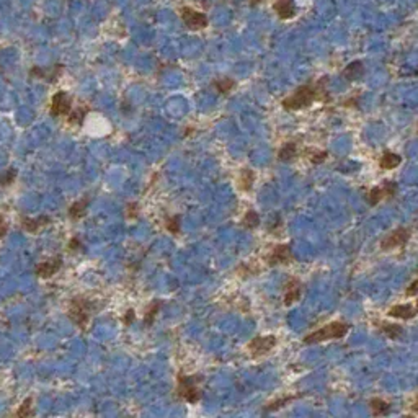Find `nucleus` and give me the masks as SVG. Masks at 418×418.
Returning <instances> with one entry per match:
<instances>
[{"instance_id":"f257e3e1","label":"nucleus","mask_w":418,"mask_h":418,"mask_svg":"<svg viewBox=\"0 0 418 418\" xmlns=\"http://www.w3.org/2000/svg\"><path fill=\"white\" fill-rule=\"evenodd\" d=\"M317 96V89L312 85H302L294 91L291 96L283 100V108L284 110H302L312 105V101Z\"/></svg>"},{"instance_id":"f03ea898","label":"nucleus","mask_w":418,"mask_h":418,"mask_svg":"<svg viewBox=\"0 0 418 418\" xmlns=\"http://www.w3.org/2000/svg\"><path fill=\"white\" fill-rule=\"evenodd\" d=\"M348 324L345 322H332L328 325H325L317 332L310 333L304 338L305 343H319V341H325V340H335V338H343V336L348 333Z\"/></svg>"},{"instance_id":"7ed1b4c3","label":"nucleus","mask_w":418,"mask_h":418,"mask_svg":"<svg viewBox=\"0 0 418 418\" xmlns=\"http://www.w3.org/2000/svg\"><path fill=\"white\" fill-rule=\"evenodd\" d=\"M90 312H91L90 300H87L85 298H74L70 300L69 319L82 330H85L90 322Z\"/></svg>"},{"instance_id":"20e7f679","label":"nucleus","mask_w":418,"mask_h":418,"mask_svg":"<svg viewBox=\"0 0 418 418\" xmlns=\"http://www.w3.org/2000/svg\"><path fill=\"white\" fill-rule=\"evenodd\" d=\"M198 379L196 377H188V376H178V397L186 400L188 404H196L201 399V390L196 387Z\"/></svg>"},{"instance_id":"39448f33","label":"nucleus","mask_w":418,"mask_h":418,"mask_svg":"<svg viewBox=\"0 0 418 418\" xmlns=\"http://www.w3.org/2000/svg\"><path fill=\"white\" fill-rule=\"evenodd\" d=\"M409 240H410V231L405 227H400V229L392 231L389 236H386L384 239H382L381 248L382 250H392V248L404 247Z\"/></svg>"},{"instance_id":"423d86ee","label":"nucleus","mask_w":418,"mask_h":418,"mask_svg":"<svg viewBox=\"0 0 418 418\" xmlns=\"http://www.w3.org/2000/svg\"><path fill=\"white\" fill-rule=\"evenodd\" d=\"M183 23L186 25L190 30H205L208 27V18L205 13L193 10L190 7H183L180 10Z\"/></svg>"},{"instance_id":"0eeeda50","label":"nucleus","mask_w":418,"mask_h":418,"mask_svg":"<svg viewBox=\"0 0 418 418\" xmlns=\"http://www.w3.org/2000/svg\"><path fill=\"white\" fill-rule=\"evenodd\" d=\"M274 346H276V336H257L248 343V350H250L252 356H262L269 353Z\"/></svg>"},{"instance_id":"6e6552de","label":"nucleus","mask_w":418,"mask_h":418,"mask_svg":"<svg viewBox=\"0 0 418 418\" xmlns=\"http://www.w3.org/2000/svg\"><path fill=\"white\" fill-rule=\"evenodd\" d=\"M70 108H72V101H70V96L65 91H58V93L53 95V100H51V115L53 116L69 115Z\"/></svg>"},{"instance_id":"1a4fd4ad","label":"nucleus","mask_w":418,"mask_h":418,"mask_svg":"<svg viewBox=\"0 0 418 418\" xmlns=\"http://www.w3.org/2000/svg\"><path fill=\"white\" fill-rule=\"evenodd\" d=\"M394 193H395V185L392 181H386L382 186H374L373 190L369 191L368 201H369V205L376 206L377 203L384 200L386 196H394Z\"/></svg>"},{"instance_id":"9d476101","label":"nucleus","mask_w":418,"mask_h":418,"mask_svg":"<svg viewBox=\"0 0 418 418\" xmlns=\"http://www.w3.org/2000/svg\"><path fill=\"white\" fill-rule=\"evenodd\" d=\"M62 267V257H54V258H49L46 262L39 263L36 267V274L41 278H49L56 274Z\"/></svg>"},{"instance_id":"9b49d317","label":"nucleus","mask_w":418,"mask_h":418,"mask_svg":"<svg viewBox=\"0 0 418 418\" xmlns=\"http://www.w3.org/2000/svg\"><path fill=\"white\" fill-rule=\"evenodd\" d=\"M293 255L289 245H276L268 255V263L269 265H283V263H291Z\"/></svg>"},{"instance_id":"f8f14e48","label":"nucleus","mask_w":418,"mask_h":418,"mask_svg":"<svg viewBox=\"0 0 418 418\" xmlns=\"http://www.w3.org/2000/svg\"><path fill=\"white\" fill-rule=\"evenodd\" d=\"M300 298V283L296 278H291L286 284V293H284V304L291 305Z\"/></svg>"},{"instance_id":"ddd939ff","label":"nucleus","mask_w":418,"mask_h":418,"mask_svg":"<svg viewBox=\"0 0 418 418\" xmlns=\"http://www.w3.org/2000/svg\"><path fill=\"white\" fill-rule=\"evenodd\" d=\"M273 8L278 13V17L283 20H291L296 15V7L291 0H278Z\"/></svg>"},{"instance_id":"4468645a","label":"nucleus","mask_w":418,"mask_h":418,"mask_svg":"<svg viewBox=\"0 0 418 418\" xmlns=\"http://www.w3.org/2000/svg\"><path fill=\"white\" fill-rule=\"evenodd\" d=\"M60 74H62V65H56L54 69L51 67V69H48V70L39 69V67H33V69H31V75H33V77L36 75V77H39V79H46L48 82H56V80L59 79Z\"/></svg>"},{"instance_id":"2eb2a0df","label":"nucleus","mask_w":418,"mask_h":418,"mask_svg":"<svg viewBox=\"0 0 418 418\" xmlns=\"http://www.w3.org/2000/svg\"><path fill=\"white\" fill-rule=\"evenodd\" d=\"M49 222H51V219L46 217V216L36 217V219H30V217H23V219H22V226H23V229H25V231H28V232H31V234L38 232L39 229L44 227V226H48Z\"/></svg>"},{"instance_id":"dca6fc26","label":"nucleus","mask_w":418,"mask_h":418,"mask_svg":"<svg viewBox=\"0 0 418 418\" xmlns=\"http://www.w3.org/2000/svg\"><path fill=\"white\" fill-rule=\"evenodd\" d=\"M363 75H364V67H363V64H361L359 60L348 64V65H346V69L343 70V77L346 80H350V82L359 80L361 77H363Z\"/></svg>"},{"instance_id":"f3484780","label":"nucleus","mask_w":418,"mask_h":418,"mask_svg":"<svg viewBox=\"0 0 418 418\" xmlns=\"http://www.w3.org/2000/svg\"><path fill=\"white\" fill-rule=\"evenodd\" d=\"M389 315H392V317H395V319L409 320V319H414L415 310L412 309V305L409 304H399V305H394V307L389 310Z\"/></svg>"},{"instance_id":"a211bd4d","label":"nucleus","mask_w":418,"mask_h":418,"mask_svg":"<svg viewBox=\"0 0 418 418\" xmlns=\"http://www.w3.org/2000/svg\"><path fill=\"white\" fill-rule=\"evenodd\" d=\"M402 162V157L394 154V152H384L379 160V167L382 170H392V168L399 167Z\"/></svg>"},{"instance_id":"6ab92c4d","label":"nucleus","mask_w":418,"mask_h":418,"mask_svg":"<svg viewBox=\"0 0 418 418\" xmlns=\"http://www.w3.org/2000/svg\"><path fill=\"white\" fill-rule=\"evenodd\" d=\"M89 203H90L89 198H84V200L74 203V205L70 206V209H69V216L72 217L74 221H77V219L84 217L85 212H87V208H89Z\"/></svg>"},{"instance_id":"aec40b11","label":"nucleus","mask_w":418,"mask_h":418,"mask_svg":"<svg viewBox=\"0 0 418 418\" xmlns=\"http://www.w3.org/2000/svg\"><path fill=\"white\" fill-rule=\"evenodd\" d=\"M381 330L389 336L390 340H399L404 336V328L395 324H381Z\"/></svg>"},{"instance_id":"412c9836","label":"nucleus","mask_w":418,"mask_h":418,"mask_svg":"<svg viewBox=\"0 0 418 418\" xmlns=\"http://www.w3.org/2000/svg\"><path fill=\"white\" fill-rule=\"evenodd\" d=\"M369 407L373 410V415L374 417H382V415H387L390 410V405L384 402L382 399H373L369 402Z\"/></svg>"},{"instance_id":"4be33fe9","label":"nucleus","mask_w":418,"mask_h":418,"mask_svg":"<svg viewBox=\"0 0 418 418\" xmlns=\"http://www.w3.org/2000/svg\"><path fill=\"white\" fill-rule=\"evenodd\" d=\"M296 157H298V146H296L294 142H288V144L279 150V160H283V162H289V160L296 159Z\"/></svg>"},{"instance_id":"5701e85b","label":"nucleus","mask_w":418,"mask_h":418,"mask_svg":"<svg viewBox=\"0 0 418 418\" xmlns=\"http://www.w3.org/2000/svg\"><path fill=\"white\" fill-rule=\"evenodd\" d=\"M240 188L243 191H248L252 190L253 186V181H255V173L250 170V168H243V170L240 172Z\"/></svg>"},{"instance_id":"b1692460","label":"nucleus","mask_w":418,"mask_h":418,"mask_svg":"<svg viewBox=\"0 0 418 418\" xmlns=\"http://www.w3.org/2000/svg\"><path fill=\"white\" fill-rule=\"evenodd\" d=\"M160 305H162L160 300H154V302L149 305V309H147V312L144 315V324L147 327H150V325L154 324L157 314H159V310H160Z\"/></svg>"},{"instance_id":"393cba45","label":"nucleus","mask_w":418,"mask_h":418,"mask_svg":"<svg viewBox=\"0 0 418 418\" xmlns=\"http://www.w3.org/2000/svg\"><path fill=\"white\" fill-rule=\"evenodd\" d=\"M243 227H247V229H255L260 224V216L257 212L253 211V209H248L247 211V214L245 216H243Z\"/></svg>"},{"instance_id":"a878e982","label":"nucleus","mask_w":418,"mask_h":418,"mask_svg":"<svg viewBox=\"0 0 418 418\" xmlns=\"http://www.w3.org/2000/svg\"><path fill=\"white\" fill-rule=\"evenodd\" d=\"M214 87H216L217 91H221V93H229V91H232V89L236 87V80L221 79V80H216V82H214Z\"/></svg>"},{"instance_id":"bb28decb","label":"nucleus","mask_w":418,"mask_h":418,"mask_svg":"<svg viewBox=\"0 0 418 418\" xmlns=\"http://www.w3.org/2000/svg\"><path fill=\"white\" fill-rule=\"evenodd\" d=\"M31 404H33L31 397H28L27 400H23V404L20 405V409H18V412H17V417H20V418H23V417H33Z\"/></svg>"},{"instance_id":"cd10ccee","label":"nucleus","mask_w":418,"mask_h":418,"mask_svg":"<svg viewBox=\"0 0 418 418\" xmlns=\"http://www.w3.org/2000/svg\"><path fill=\"white\" fill-rule=\"evenodd\" d=\"M165 226L168 229V232L173 234V236H178L180 234V216H173V217H168Z\"/></svg>"},{"instance_id":"c85d7f7f","label":"nucleus","mask_w":418,"mask_h":418,"mask_svg":"<svg viewBox=\"0 0 418 418\" xmlns=\"http://www.w3.org/2000/svg\"><path fill=\"white\" fill-rule=\"evenodd\" d=\"M296 397L294 395H288V397H283V399H279V400H274V402H271V404H268L267 405V412H273V410H278V409H281L283 405H286V404H289V402L291 400H294Z\"/></svg>"},{"instance_id":"c756f323","label":"nucleus","mask_w":418,"mask_h":418,"mask_svg":"<svg viewBox=\"0 0 418 418\" xmlns=\"http://www.w3.org/2000/svg\"><path fill=\"white\" fill-rule=\"evenodd\" d=\"M85 113H87V110H77V111H74V113H70L69 123L70 124H82Z\"/></svg>"},{"instance_id":"7c9ffc66","label":"nucleus","mask_w":418,"mask_h":418,"mask_svg":"<svg viewBox=\"0 0 418 418\" xmlns=\"http://www.w3.org/2000/svg\"><path fill=\"white\" fill-rule=\"evenodd\" d=\"M328 157V154L325 150H314L312 154H310V162L312 164H322V162H325V159Z\"/></svg>"},{"instance_id":"2f4dec72","label":"nucleus","mask_w":418,"mask_h":418,"mask_svg":"<svg viewBox=\"0 0 418 418\" xmlns=\"http://www.w3.org/2000/svg\"><path fill=\"white\" fill-rule=\"evenodd\" d=\"M15 177H17V170H15V168H10V170H7V173H5L3 177H0V185H2V186L10 185V183H13Z\"/></svg>"},{"instance_id":"473e14b6","label":"nucleus","mask_w":418,"mask_h":418,"mask_svg":"<svg viewBox=\"0 0 418 418\" xmlns=\"http://www.w3.org/2000/svg\"><path fill=\"white\" fill-rule=\"evenodd\" d=\"M418 294V279L407 288V296H417Z\"/></svg>"},{"instance_id":"72a5a7b5","label":"nucleus","mask_w":418,"mask_h":418,"mask_svg":"<svg viewBox=\"0 0 418 418\" xmlns=\"http://www.w3.org/2000/svg\"><path fill=\"white\" fill-rule=\"evenodd\" d=\"M80 247H82V243H80L79 237H74L72 240H70V243H69V248H70V250H79Z\"/></svg>"},{"instance_id":"f704fd0d","label":"nucleus","mask_w":418,"mask_h":418,"mask_svg":"<svg viewBox=\"0 0 418 418\" xmlns=\"http://www.w3.org/2000/svg\"><path fill=\"white\" fill-rule=\"evenodd\" d=\"M7 234V222H5L3 216H0V237H3Z\"/></svg>"},{"instance_id":"c9c22d12","label":"nucleus","mask_w":418,"mask_h":418,"mask_svg":"<svg viewBox=\"0 0 418 418\" xmlns=\"http://www.w3.org/2000/svg\"><path fill=\"white\" fill-rule=\"evenodd\" d=\"M132 320H134V310H132V309H129V310H127V312H126V317H124V324H126V325H129V324L132 322Z\"/></svg>"},{"instance_id":"e433bc0d","label":"nucleus","mask_w":418,"mask_h":418,"mask_svg":"<svg viewBox=\"0 0 418 418\" xmlns=\"http://www.w3.org/2000/svg\"><path fill=\"white\" fill-rule=\"evenodd\" d=\"M414 412H417V414H418V397H417V400H415V404H414Z\"/></svg>"},{"instance_id":"4c0bfd02","label":"nucleus","mask_w":418,"mask_h":418,"mask_svg":"<svg viewBox=\"0 0 418 418\" xmlns=\"http://www.w3.org/2000/svg\"><path fill=\"white\" fill-rule=\"evenodd\" d=\"M417 310H418V300H417Z\"/></svg>"}]
</instances>
